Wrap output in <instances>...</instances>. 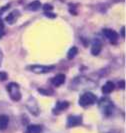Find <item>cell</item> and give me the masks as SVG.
<instances>
[{
  "instance_id": "cell-3",
  "label": "cell",
  "mask_w": 126,
  "mask_h": 133,
  "mask_svg": "<svg viewBox=\"0 0 126 133\" xmlns=\"http://www.w3.org/2000/svg\"><path fill=\"white\" fill-rule=\"evenodd\" d=\"M99 107L101 108L102 112L106 116H109L110 114L112 113L113 104L110 100L106 99V98H101V100L99 101Z\"/></svg>"
},
{
  "instance_id": "cell-20",
  "label": "cell",
  "mask_w": 126,
  "mask_h": 133,
  "mask_svg": "<svg viewBox=\"0 0 126 133\" xmlns=\"http://www.w3.org/2000/svg\"><path fill=\"white\" fill-rule=\"evenodd\" d=\"M45 13V15L46 16H48V17H51V18H54V17H56V15L54 13H52L51 11H47V12H44Z\"/></svg>"
},
{
  "instance_id": "cell-2",
  "label": "cell",
  "mask_w": 126,
  "mask_h": 133,
  "mask_svg": "<svg viewBox=\"0 0 126 133\" xmlns=\"http://www.w3.org/2000/svg\"><path fill=\"white\" fill-rule=\"evenodd\" d=\"M97 97L91 92H86L83 95H81L79 99V105L82 107H87L89 105H92L96 102Z\"/></svg>"
},
{
  "instance_id": "cell-7",
  "label": "cell",
  "mask_w": 126,
  "mask_h": 133,
  "mask_svg": "<svg viewBox=\"0 0 126 133\" xmlns=\"http://www.w3.org/2000/svg\"><path fill=\"white\" fill-rule=\"evenodd\" d=\"M82 123V117L78 115H70L67 119V126L68 127H75L78 126Z\"/></svg>"
},
{
  "instance_id": "cell-19",
  "label": "cell",
  "mask_w": 126,
  "mask_h": 133,
  "mask_svg": "<svg viewBox=\"0 0 126 133\" xmlns=\"http://www.w3.org/2000/svg\"><path fill=\"white\" fill-rule=\"evenodd\" d=\"M48 90H45V89H41V88H39L38 89V92H39L40 94H44V95H51V94H53L52 92H47Z\"/></svg>"
},
{
  "instance_id": "cell-23",
  "label": "cell",
  "mask_w": 126,
  "mask_h": 133,
  "mask_svg": "<svg viewBox=\"0 0 126 133\" xmlns=\"http://www.w3.org/2000/svg\"><path fill=\"white\" fill-rule=\"evenodd\" d=\"M124 34H125V27H123L122 29H121V35L124 37Z\"/></svg>"
},
{
  "instance_id": "cell-9",
  "label": "cell",
  "mask_w": 126,
  "mask_h": 133,
  "mask_svg": "<svg viewBox=\"0 0 126 133\" xmlns=\"http://www.w3.org/2000/svg\"><path fill=\"white\" fill-rule=\"evenodd\" d=\"M101 49H102V44H101V42H100L99 40L98 39L93 40L92 45H91V53L94 56H96V55H98L100 53Z\"/></svg>"
},
{
  "instance_id": "cell-15",
  "label": "cell",
  "mask_w": 126,
  "mask_h": 133,
  "mask_svg": "<svg viewBox=\"0 0 126 133\" xmlns=\"http://www.w3.org/2000/svg\"><path fill=\"white\" fill-rule=\"evenodd\" d=\"M77 53H78V48L75 46L71 47V48L68 50V52H67V58L69 60L73 59V58L77 55Z\"/></svg>"
},
{
  "instance_id": "cell-10",
  "label": "cell",
  "mask_w": 126,
  "mask_h": 133,
  "mask_svg": "<svg viewBox=\"0 0 126 133\" xmlns=\"http://www.w3.org/2000/svg\"><path fill=\"white\" fill-rule=\"evenodd\" d=\"M64 82H65V75H64V74H57V75H56L55 77H53L52 80H51V83L56 87L61 86Z\"/></svg>"
},
{
  "instance_id": "cell-4",
  "label": "cell",
  "mask_w": 126,
  "mask_h": 133,
  "mask_svg": "<svg viewBox=\"0 0 126 133\" xmlns=\"http://www.w3.org/2000/svg\"><path fill=\"white\" fill-rule=\"evenodd\" d=\"M28 70L32 71L36 74H42V73H48L52 71L54 69V66H44V65H31L28 66Z\"/></svg>"
},
{
  "instance_id": "cell-22",
  "label": "cell",
  "mask_w": 126,
  "mask_h": 133,
  "mask_svg": "<svg viewBox=\"0 0 126 133\" xmlns=\"http://www.w3.org/2000/svg\"><path fill=\"white\" fill-rule=\"evenodd\" d=\"M3 34H4V30H3V28H2V27H0V39L2 38Z\"/></svg>"
},
{
  "instance_id": "cell-12",
  "label": "cell",
  "mask_w": 126,
  "mask_h": 133,
  "mask_svg": "<svg viewBox=\"0 0 126 133\" xmlns=\"http://www.w3.org/2000/svg\"><path fill=\"white\" fill-rule=\"evenodd\" d=\"M9 117L7 115H0V130H5L8 127Z\"/></svg>"
},
{
  "instance_id": "cell-14",
  "label": "cell",
  "mask_w": 126,
  "mask_h": 133,
  "mask_svg": "<svg viewBox=\"0 0 126 133\" xmlns=\"http://www.w3.org/2000/svg\"><path fill=\"white\" fill-rule=\"evenodd\" d=\"M41 131H42V127L40 125H37V124H33V125L27 126L25 133H40Z\"/></svg>"
},
{
  "instance_id": "cell-5",
  "label": "cell",
  "mask_w": 126,
  "mask_h": 133,
  "mask_svg": "<svg viewBox=\"0 0 126 133\" xmlns=\"http://www.w3.org/2000/svg\"><path fill=\"white\" fill-rule=\"evenodd\" d=\"M102 32H103L104 37H105L111 44H115V43L117 42V40H118V34H117V32H115L114 30L109 29V28H105V29L102 30Z\"/></svg>"
},
{
  "instance_id": "cell-18",
  "label": "cell",
  "mask_w": 126,
  "mask_h": 133,
  "mask_svg": "<svg viewBox=\"0 0 126 133\" xmlns=\"http://www.w3.org/2000/svg\"><path fill=\"white\" fill-rule=\"evenodd\" d=\"M53 9V6L52 5H50V4H44L43 5V10L47 12V11H51Z\"/></svg>"
},
{
  "instance_id": "cell-16",
  "label": "cell",
  "mask_w": 126,
  "mask_h": 133,
  "mask_svg": "<svg viewBox=\"0 0 126 133\" xmlns=\"http://www.w3.org/2000/svg\"><path fill=\"white\" fill-rule=\"evenodd\" d=\"M40 6H41V4H40L39 1H33V2H31V3L27 6V8L30 9V10H32V11H35V10H37L38 8H40Z\"/></svg>"
},
{
  "instance_id": "cell-6",
  "label": "cell",
  "mask_w": 126,
  "mask_h": 133,
  "mask_svg": "<svg viewBox=\"0 0 126 133\" xmlns=\"http://www.w3.org/2000/svg\"><path fill=\"white\" fill-rule=\"evenodd\" d=\"M26 106H27V108H28V110L33 114L34 116H38V114H39V112H40L39 107L37 105V102H36L33 98H31V99L27 102Z\"/></svg>"
},
{
  "instance_id": "cell-8",
  "label": "cell",
  "mask_w": 126,
  "mask_h": 133,
  "mask_svg": "<svg viewBox=\"0 0 126 133\" xmlns=\"http://www.w3.org/2000/svg\"><path fill=\"white\" fill-rule=\"evenodd\" d=\"M19 16H20L19 12H18L17 10H13V11H11V12L6 16L5 21H6L8 24H14V23L17 21Z\"/></svg>"
},
{
  "instance_id": "cell-13",
  "label": "cell",
  "mask_w": 126,
  "mask_h": 133,
  "mask_svg": "<svg viewBox=\"0 0 126 133\" xmlns=\"http://www.w3.org/2000/svg\"><path fill=\"white\" fill-rule=\"evenodd\" d=\"M68 106H69V102H67V101L57 102V104L55 106V109H54V112H56V111H63L66 108H68Z\"/></svg>"
},
{
  "instance_id": "cell-17",
  "label": "cell",
  "mask_w": 126,
  "mask_h": 133,
  "mask_svg": "<svg viewBox=\"0 0 126 133\" xmlns=\"http://www.w3.org/2000/svg\"><path fill=\"white\" fill-rule=\"evenodd\" d=\"M7 78H8V75H7L6 72L1 71V72H0V81H5Z\"/></svg>"
},
{
  "instance_id": "cell-11",
  "label": "cell",
  "mask_w": 126,
  "mask_h": 133,
  "mask_svg": "<svg viewBox=\"0 0 126 133\" xmlns=\"http://www.w3.org/2000/svg\"><path fill=\"white\" fill-rule=\"evenodd\" d=\"M114 88H115L114 83L111 82V81H108V82H106V83L102 86V92H103L104 94L111 93L113 90H114Z\"/></svg>"
},
{
  "instance_id": "cell-1",
  "label": "cell",
  "mask_w": 126,
  "mask_h": 133,
  "mask_svg": "<svg viewBox=\"0 0 126 133\" xmlns=\"http://www.w3.org/2000/svg\"><path fill=\"white\" fill-rule=\"evenodd\" d=\"M6 89L8 91L9 96L11 97V99L13 101H19L21 99L22 95H21V92H20V87L17 83H15V82L9 83L6 86Z\"/></svg>"
},
{
  "instance_id": "cell-21",
  "label": "cell",
  "mask_w": 126,
  "mask_h": 133,
  "mask_svg": "<svg viewBox=\"0 0 126 133\" xmlns=\"http://www.w3.org/2000/svg\"><path fill=\"white\" fill-rule=\"evenodd\" d=\"M119 87L121 89H124V87H125V81L124 80H121L119 82Z\"/></svg>"
}]
</instances>
